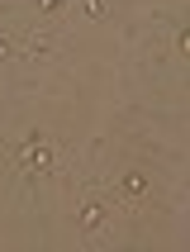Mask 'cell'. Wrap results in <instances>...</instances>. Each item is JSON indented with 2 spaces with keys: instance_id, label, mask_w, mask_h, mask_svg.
Here are the masks:
<instances>
[{
  "instance_id": "2",
  "label": "cell",
  "mask_w": 190,
  "mask_h": 252,
  "mask_svg": "<svg viewBox=\"0 0 190 252\" xmlns=\"http://www.w3.org/2000/svg\"><path fill=\"white\" fill-rule=\"evenodd\" d=\"M105 224H109V210L100 205V200H86L81 205V228L86 233H105Z\"/></svg>"
},
{
  "instance_id": "1",
  "label": "cell",
  "mask_w": 190,
  "mask_h": 252,
  "mask_svg": "<svg viewBox=\"0 0 190 252\" xmlns=\"http://www.w3.org/2000/svg\"><path fill=\"white\" fill-rule=\"evenodd\" d=\"M53 48H57V33L48 24H33L24 38H14V53H19V57H48Z\"/></svg>"
},
{
  "instance_id": "3",
  "label": "cell",
  "mask_w": 190,
  "mask_h": 252,
  "mask_svg": "<svg viewBox=\"0 0 190 252\" xmlns=\"http://www.w3.org/2000/svg\"><path fill=\"white\" fill-rule=\"evenodd\" d=\"M119 190H124L128 200L148 195V176H143V171H124V176H119Z\"/></svg>"
},
{
  "instance_id": "5",
  "label": "cell",
  "mask_w": 190,
  "mask_h": 252,
  "mask_svg": "<svg viewBox=\"0 0 190 252\" xmlns=\"http://www.w3.org/2000/svg\"><path fill=\"white\" fill-rule=\"evenodd\" d=\"M81 10L86 14H105V0H81Z\"/></svg>"
},
{
  "instance_id": "4",
  "label": "cell",
  "mask_w": 190,
  "mask_h": 252,
  "mask_svg": "<svg viewBox=\"0 0 190 252\" xmlns=\"http://www.w3.org/2000/svg\"><path fill=\"white\" fill-rule=\"evenodd\" d=\"M0 57H14V38L5 33V29H0Z\"/></svg>"
}]
</instances>
